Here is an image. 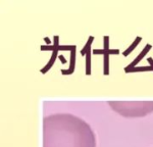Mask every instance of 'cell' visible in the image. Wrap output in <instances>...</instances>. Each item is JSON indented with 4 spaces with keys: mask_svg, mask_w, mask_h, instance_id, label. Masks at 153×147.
<instances>
[{
    "mask_svg": "<svg viewBox=\"0 0 153 147\" xmlns=\"http://www.w3.org/2000/svg\"><path fill=\"white\" fill-rule=\"evenodd\" d=\"M43 147H96L92 128L71 114H54L43 120Z\"/></svg>",
    "mask_w": 153,
    "mask_h": 147,
    "instance_id": "cell-1",
    "label": "cell"
},
{
    "mask_svg": "<svg viewBox=\"0 0 153 147\" xmlns=\"http://www.w3.org/2000/svg\"><path fill=\"white\" fill-rule=\"evenodd\" d=\"M109 104L113 109L124 117H143L153 110V102H142L139 106H136L138 105V102H133V105L132 102H129L131 106H128L126 102L110 101Z\"/></svg>",
    "mask_w": 153,
    "mask_h": 147,
    "instance_id": "cell-2",
    "label": "cell"
}]
</instances>
